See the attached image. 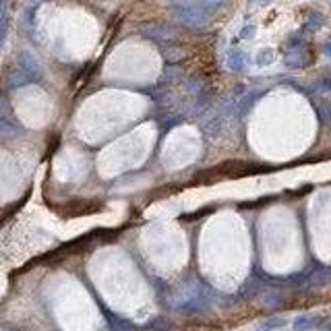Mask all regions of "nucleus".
Segmentation results:
<instances>
[{"label": "nucleus", "mask_w": 331, "mask_h": 331, "mask_svg": "<svg viewBox=\"0 0 331 331\" xmlns=\"http://www.w3.org/2000/svg\"><path fill=\"white\" fill-rule=\"evenodd\" d=\"M228 64H230L232 71H240V68L245 66V56H242V52L232 50L230 54H228Z\"/></svg>", "instance_id": "nucleus-1"}, {"label": "nucleus", "mask_w": 331, "mask_h": 331, "mask_svg": "<svg viewBox=\"0 0 331 331\" xmlns=\"http://www.w3.org/2000/svg\"><path fill=\"white\" fill-rule=\"evenodd\" d=\"M315 323H317V317L302 315V317H298V319L294 321V329H296V331H306V329H310Z\"/></svg>", "instance_id": "nucleus-2"}, {"label": "nucleus", "mask_w": 331, "mask_h": 331, "mask_svg": "<svg viewBox=\"0 0 331 331\" xmlns=\"http://www.w3.org/2000/svg\"><path fill=\"white\" fill-rule=\"evenodd\" d=\"M170 327H172V323L168 319H164V317H155V319H151L147 323V329H153V331H168Z\"/></svg>", "instance_id": "nucleus-3"}, {"label": "nucleus", "mask_w": 331, "mask_h": 331, "mask_svg": "<svg viewBox=\"0 0 331 331\" xmlns=\"http://www.w3.org/2000/svg\"><path fill=\"white\" fill-rule=\"evenodd\" d=\"M282 325H286L284 317H273V319H269V321H265L263 325H261V331H271V329H277Z\"/></svg>", "instance_id": "nucleus-4"}, {"label": "nucleus", "mask_w": 331, "mask_h": 331, "mask_svg": "<svg viewBox=\"0 0 331 331\" xmlns=\"http://www.w3.org/2000/svg\"><path fill=\"white\" fill-rule=\"evenodd\" d=\"M321 25H323V17H321L319 13H312L310 19H308V27H310V29H319Z\"/></svg>", "instance_id": "nucleus-5"}, {"label": "nucleus", "mask_w": 331, "mask_h": 331, "mask_svg": "<svg viewBox=\"0 0 331 331\" xmlns=\"http://www.w3.org/2000/svg\"><path fill=\"white\" fill-rule=\"evenodd\" d=\"M257 62L259 64H269L271 62V50H263L261 54L257 56Z\"/></svg>", "instance_id": "nucleus-6"}, {"label": "nucleus", "mask_w": 331, "mask_h": 331, "mask_svg": "<svg viewBox=\"0 0 331 331\" xmlns=\"http://www.w3.org/2000/svg\"><path fill=\"white\" fill-rule=\"evenodd\" d=\"M253 33H255V27H253V25H249V27L242 29V38H251Z\"/></svg>", "instance_id": "nucleus-7"}, {"label": "nucleus", "mask_w": 331, "mask_h": 331, "mask_svg": "<svg viewBox=\"0 0 331 331\" xmlns=\"http://www.w3.org/2000/svg\"><path fill=\"white\" fill-rule=\"evenodd\" d=\"M321 85H323V89H327V91H331V77H327V79H323V81H321Z\"/></svg>", "instance_id": "nucleus-8"}, {"label": "nucleus", "mask_w": 331, "mask_h": 331, "mask_svg": "<svg viewBox=\"0 0 331 331\" xmlns=\"http://www.w3.org/2000/svg\"><path fill=\"white\" fill-rule=\"evenodd\" d=\"M5 31H7V27H5V23H3V21H0V42L5 40Z\"/></svg>", "instance_id": "nucleus-9"}, {"label": "nucleus", "mask_w": 331, "mask_h": 331, "mask_svg": "<svg viewBox=\"0 0 331 331\" xmlns=\"http://www.w3.org/2000/svg\"><path fill=\"white\" fill-rule=\"evenodd\" d=\"M323 50H325V54H327V56H331V42H327V44L323 46Z\"/></svg>", "instance_id": "nucleus-10"}, {"label": "nucleus", "mask_w": 331, "mask_h": 331, "mask_svg": "<svg viewBox=\"0 0 331 331\" xmlns=\"http://www.w3.org/2000/svg\"><path fill=\"white\" fill-rule=\"evenodd\" d=\"M325 331H331V321L327 323V327H325Z\"/></svg>", "instance_id": "nucleus-11"}, {"label": "nucleus", "mask_w": 331, "mask_h": 331, "mask_svg": "<svg viewBox=\"0 0 331 331\" xmlns=\"http://www.w3.org/2000/svg\"><path fill=\"white\" fill-rule=\"evenodd\" d=\"M259 3H263V5H265V3H269V0H259Z\"/></svg>", "instance_id": "nucleus-12"}]
</instances>
